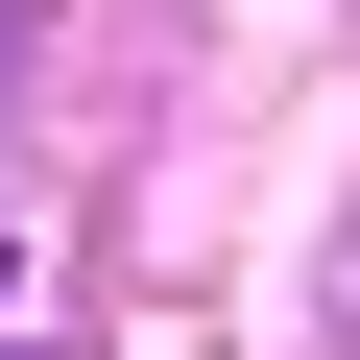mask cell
<instances>
[{
    "label": "cell",
    "instance_id": "1",
    "mask_svg": "<svg viewBox=\"0 0 360 360\" xmlns=\"http://www.w3.org/2000/svg\"><path fill=\"white\" fill-rule=\"evenodd\" d=\"M0 360H25V264H0Z\"/></svg>",
    "mask_w": 360,
    "mask_h": 360
}]
</instances>
